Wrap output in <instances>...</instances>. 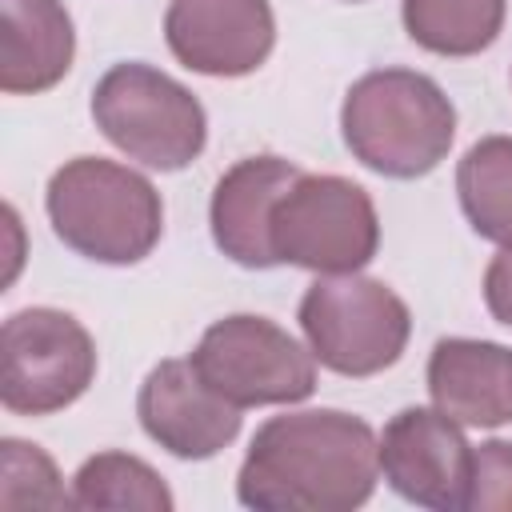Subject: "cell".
I'll list each match as a JSON object with an SVG mask.
<instances>
[{
    "mask_svg": "<svg viewBox=\"0 0 512 512\" xmlns=\"http://www.w3.org/2000/svg\"><path fill=\"white\" fill-rule=\"evenodd\" d=\"M380 480V440L340 408H304L256 428L236 500L256 512H352Z\"/></svg>",
    "mask_w": 512,
    "mask_h": 512,
    "instance_id": "cell-1",
    "label": "cell"
},
{
    "mask_svg": "<svg viewBox=\"0 0 512 512\" xmlns=\"http://www.w3.org/2000/svg\"><path fill=\"white\" fill-rule=\"evenodd\" d=\"M340 132L364 168L388 180H416L448 156L456 140V108L432 76L376 68L348 88Z\"/></svg>",
    "mask_w": 512,
    "mask_h": 512,
    "instance_id": "cell-2",
    "label": "cell"
},
{
    "mask_svg": "<svg viewBox=\"0 0 512 512\" xmlns=\"http://www.w3.org/2000/svg\"><path fill=\"white\" fill-rule=\"evenodd\" d=\"M52 232L84 260L140 264L164 232V204L148 176L104 156L64 160L44 192Z\"/></svg>",
    "mask_w": 512,
    "mask_h": 512,
    "instance_id": "cell-3",
    "label": "cell"
},
{
    "mask_svg": "<svg viewBox=\"0 0 512 512\" xmlns=\"http://www.w3.org/2000/svg\"><path fill=\"white\" fill-rule=\"evenodd\" d=\"M96 128L144 168L180 172L208 144L204 104L168 72L124 60L112 64L92 88Z\"/></svg>",
    "mask_w": 512,
    "mask_h": 512,
    "instance_id": "cell-4",
    "label": "cell"
},
{
    "mask_svg": "<svg viewBox=\"0 0 512 512\" xmlns=\"http://www.w3.org/2000/svg\"><path fill=\"white\" fill-rule=\"evenodd\" d=\"M300 332L312 356L340 376H376L392 368L412 336L408 304L372 276H316L300 296Z\"/></svg>",
    "mask_w": 512,
    "mask_h": 512,
    "instance_id": "cell-5",
    "label": "cell"
},
{
    "mask_svg": "<svg viewBox=\"0 0 512 512\" xmlns=\"http://www.w3.org/2000/svg\"><path fill=\"white\" fill-rule=\"evenodd\" d=\"M272 252L280 264L316 276L360 272L380 248V216L372 196L332 172H300L272 208Z\"/></svg>",
    "mask_w": 512,
    "mask_h": 512,
    "instance_id": "cell-6",
    "label": "cell"
},
{
    "mask_svg": "<svg viewBox=\"0 0 512 512\" xmlns=\"http://www.w3.org/2000/svg\"><path fill=\"white\" fill-rule=\"evenodd\" d=\"M192 368L228 404H300L316 392V356L268 316L236 312L204 328L192 348Z\"/></svg>",
    "mask_w": 512,
    "mask_h": 512,
    "instance_id": "cell-7",
    "label": "cell"
},
{
    "mask_svg": "<svg viewBox=\"0 0 512 512\" xmlns=\"http://www.w3.org/2000/svg\"><path fill=\"white\" fill-rule=\"evenodd\" d=\"M96 380V340L60 308H20L4 320L0 400L16 416H52Z\"/></svg>",
    "mask_w": 512,
    "mask_h": 512,
    "instance_id": "cell-8",
    "label": "cell"
},
{
    "mask_svg": "<svg viewBox=\"0 0 512 512\" xmlns=\"http://www.w3.org/2000/svg\"><path fill=\"white\" fill-rule=\"evenodd\" d=\"M380 472L408 504L460 512L472 492V444L440 408H400L380 432Z\"/></svg>",
    "mask_w": 512,
    "mask_h": 512,
    "instance_id": "cell-9",
    "label": "cell"
},
{
    "mask_svg": "<svg viewBox=\"0 0 512 512\" xmlns=\"http://www.w3.org/2000/svg\"><path fill=\"white\" fill-rule=\"evenodd\" d=\"M164 40L172 56L200 76H248L276 44L268 0H168Z\"/></svg>",
    "mask_w": 512,
    "mask_h": 512,
    "instance_id": "cell-10",
    "label": "cell"
},
{
    "mask_svg": "<svg viewBox=\"0 0 512 512\" xmlns=\"http://www.w3.org/2000/svg\"><path fill=\"white\" fill-rule=\"evenodd\" d=\"M136 416L164 452L176 460H208L240 436V408L216 396L192 360H160L136 396Z\"/></svg>",
    "mask_w": 512,
    "mask_h": 512,
    "instance_id": "cell-11",
    "label": "cell"
},
{
    "mask_svg": "<svg viewBox=\"0 0 512 512\" xmlns=\"http://www.w3.org/2000/svg\"><path fill=\"white\" fill-rule=\"evenodd\" d=\"M300 176V168L284 156H244L236 160L212 192L208 204V224H212V240L216 248L240 264V268H276V252H272V208L276 200L292 188V180Z\"/></svg>",
    "mask_w": 512,
    "mask_h": 512,
    "instance_id": "cell-12",
    "label": "cell"
},
{
    "mask_svg": "<svg viewBox=\"0 0 512 512\" xmlns=\"http://www.w3.org/2000/svg\"><path fill=\"white\" fill-rule=\"evenodd\" d=\"M432 404L460 428H500L512 420V348L444 336L428 356Z\"/></svg>",
    "mask_w": 512,
    "mask_h": 512,
    "instance_id": "cell-13",
    "label": "cell"
},
{
    "mask_svg": "<svg viewBox=\"0 0 512 512\" xmlns=\"http://www.w3.org/2000/svg\"><path fill=\"white\" fill-rule=\"evenodd\" d=\"M72 56L76 32L60 0H0V88L8 96L48 92Z\"/></svg>",
    "mask_w": 512,
    "mask_h": 512,
    "instance_id": "cell-14",
    "label": "cell"
},
{
    "mask_svg": "<svg viewBox=\"0 0 512 512\" xmlns=\"http://www.w3.org/2000/svg\"><path fill=\"white\" fill-rule=\"evenodd\" d=\"M508 0H404L400 20L412 44L436 56H480L504 32Z\"/></svg>",
    "mask_w": 512,
    "mask_h": 512,
    "instance_id": "cell-15",
    "label": "cell"
},
{
    "mask_svg": "<svg viewBox=\"0 0 512 512\" xmlns=\"http://www.w3.org/2000/svg\"><path fill=\"white\" fill-rule=\"evenodd\" d=\"M456 196L476 236L512 248V136H484L464 152Z\"/></svg>",
    "mask_w": 512,
    "mask_h": 512,
    "instance_id": "cell-16",
    "label": "cell"
},
{
    "mask_svg": "<svg viewBox=\"0 0 512 512\" xmlns=\"http://www.w3.org/2000/svg\"><path fill=\"white\" fill-rule=\"evenodd\" d=\"M76 508H140V512H172L176 500L160 472L132 452H96L72 476Z\"/></svg>",
    "mask_w": 512,
    "mask_h": 512,
    "instance_id": "cell-17",
    "label": "cell"
},
{
    "mask_svg": "<svg viewBox=\"0 0 512 512\" xmlns=\"http://www.w3.org/2000/svg\"><path fill=\"white\" fill-rule=\"evenodd\" d=\"M0 504L4 508H64L72 504V492H64L60 472L40 444L28 440H0Z\"/></svg>",
    "mask_w": 512,
    "mask_h": 512,
    "instance_id": "cell-18",
    "label": "cell"
},
{
    "mask_svg": "<svg viewBox=\"0 0 512 512\" xmlns=\"http://www.w3.org/2000/svg\"><path fill=\"white\" fill-rule=\"evenodd\" d=\"M472 512H512V440H484L472 448Z\"/></svg>",
    "mask_w": 512,
    "mask_h": 512,
    "instance_id": "cell-19",
    "label": "cell"
},
{
    "mask_svg": "<svg viewBox=\"0 0 512 512\" xmlns=\"http://www.w3.org/2000/svg\"><path fill=\"white\" fill-rule=\"evenodd\" d=\"M484 304L492 320L512 328V248H500L484 272Z\"/></svg>",
    "mask_w": 512,
    "mask_h": 512,
    "instance_id": "cell-20",
    "label": "cell"
}]
</instances>
